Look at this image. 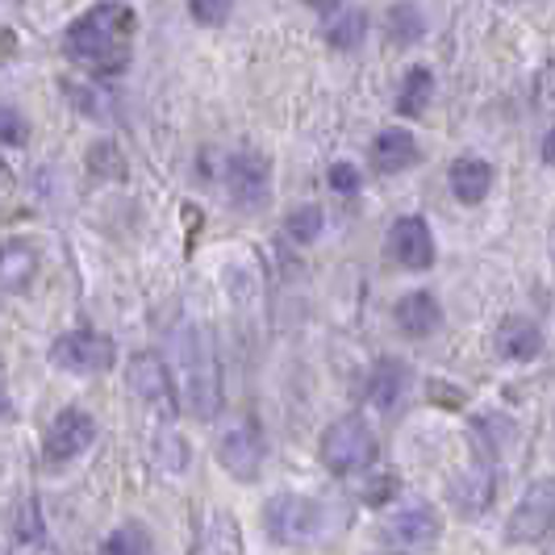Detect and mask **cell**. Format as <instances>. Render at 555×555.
<instances>
[{
	"label": "cell",
	"mask_w": 555,
	"mask_h": 555,
	"mask_svg": "<svg viewBox=\"0 0 555 555\" xmlns=\"http://www.w3.org/2000/svg\"><path fill=\"white\" fill-rule=\"evenodd\" d=\"M555 530V476L534 480L522 501L514 505L509 522H505V539L518 547V543H539Z\"/></svg>",
	"instance_id": "cell-5"
},
{
	"label": "cell",
	"mask_w": 555,
	"mask_h": 555,
	"mask_svg": "<svg viewBox=\"0 0 555 555\" xmlns=\"http://www.w3.org/2000/svg\"><path fill=\"white\" fill-rule=\"evenodd\" d=\"M334 518H351L347 505L301 498V493H276L263 505V522H268V534L276 543H301L313 534H326V530H334Z\"/></svg>",
	"instance_id": "cell-3"
},
{
	"label": "cell",
	"mask_w": 555,
	"mask_h": 555,
	"mask_svg": "<svg viewBox=\"0 0 555 555\" xmlns=\"http://www.w3.org/2000/svg\"><path fill=\"white\" fill-rule=\"evenodd\" d=\"M92 443H96V422L83 414V410H63V414H55V422L47 426L42 455H47L51 464H67V460L83 455Z\"/></svg>",
	"instance_id": "cell-8"
},
{
	"label": "cell",
	"mask_w": 555,
	"mask_h": 555,
	"mask_svg": "<svg viewBox=\"0 0 555 555\" xmlns=\"http://www.w3.org/2000/svg\"><path fill=\"white\" fill-rule=\"evenodd\" d=\"M34 272H38V250L29 247V243H22V238H9L4 243V259H0V284H4V293L9 297L26 293Z\"/></svg>",
	"instance_id": "cell-20"
},
{
	"label": "cell",
	"mask_w": 555,
	"mask_h": 555,
	"mask_svg": "<svg viewBox=\"0 0 555 555\" xmlns=\"http://www.w3.org/2000/svg\"><path fill=\"white\" fill-rule=\"evenodd\" d=\"M230 9H234V0H189V13H193L196 26H222Z\"/></svg>",
	"instance_id": "cell-32"
},
{
	"label": "cell",
	"mask_w": 555,
	"mask_h": 555,
	"mask_svg": "<svg viewBox=\"0 0 555 555\" xmlns=\"http://www.w3.org/2000/svg\"><path fill=\"white\" fill-rule=\"evenodd\" d=\"M225 189L238 209H259L272 196V159L259 151H238L225 159Z\"/></svg>",
	"instance_id": "cell-7"
},
{
	"label": "cell",
	"mask_w": 555,
	"mask_h": 555,
	"mask_svg": "<svg viewBox=\"0 0 555 555\" xmlns=\"http://www.w3.org/2000/svg\"><path fill=\"white\" fill-rule=\"evenodd\" d=\"M473 443L480 447V455L485 460H498L505 447L514 443V422L509 417H473Z\"/></svg>",
	"instance_id": "cell-23"
},
{
	"label": "cell",
	"mask_w": 555,
	"mask_h": 555,
	"mask_svg": "<svg viewBox=\"0 0 555 555\" xmlns=\"http://www.w3.org/2000/svg\"><path fill=\"white\" fill-rule=\"evenodd\" d=\"M363 29H367V17H363L360 9L338 13L331 26H326V42H331L334 51H356L363 42Z\"/></svg>",
	"instance_id": "cell-26"
},
{
	"label": "cell",
	"mask_w": 555,
	"mask_h": 555,
	"mask_svg": "<svg viewBox=\"0 0 555 555\" xmlns=\"http://www.w3.org/2000/svg\"><path fill=\"white\" fill-rule=\"evenodd\" d=\"M447 184H451V193H455L460 205H480L489 196V189H493V164L476 159V155H464V159L451 164Z\"/></svg>",
	"instance_id": "cell-15"
},
{
	"label": "cell",
	"mask_w": 555,
	"mask_h": 555,
	"mask_svg": "<svg viewBox=\"0 0 555 555\" xmlns=\"http://www.w3.org/2000/svg\"><path fill=\"white\" fill-rule=\"evenodd\" d=\"M63 92H67V101H72L83 117H92V121H109V117H117V96H113L109 88H101V83L63 80Z\"/></svg>",
	"instance_id": "cell-21"
},
{
	"label": "cell",
	"mask_w": 555,
	"mask_h": 555,
	"mask_svg": "<svg viewBox=\"0 0 555 555\" xmlns=\"http://www.w3.org/2000/svg\"><path fill=\"white\" fill-rule=\"evenodd\" d=\"M498 351L514 363H530L543 356V331L530 318H505L498 326Z\"/></svg>",
	"instance_id": "cell-16"
},
{
	"label": "cell",
	"mask_w": 555,
	"mask_h": 555,
	"mask_svg": "<svg viewBox=\"0 0 555 555\" xmlns=\"http://www.w3.org/2000/svg\"><path fill=\"white\" fill-rule=\"evenodd\" d=\"M322 209L318 205H301V209H293L288 218H284V234L297 243V247H309V243H318V234H322Z\"/></svg>",
	"instance_id": "cell-27"
},
{
	"label": "cell",
	"mask_w": 555,
	"mask_h": 555,
	"mask_svg": "<svg viewBox=\"0 0 555 555\" xmlns=\"http://www.w3.org/2000/svg\"><path fill=\"white\" fill-rule=\"evenodd\" d=\"M134 29H139V13L121 0H101L92 4L88 13H80L72 26H67V55L92 67L96 76H117L126 72L130 63V42H134Z\"/></svg>",
	"instance_id": "cell-1"
},
{
	"label": "cell",
	"mask_w": 555,
	"mask_h": 555,
	"mask_svg": "<svg viewBox=\"0 0 555 555\" xmlns=\"http://www.w3.org/2000/svg\"><path fill=\"white\" fill-rule=\"evenodd\" d=\"M171 360L184 385V401L196 417H218L222 410V367L209 331H201L193 322H180L171 331Z\"/></svg>",
	"instance_id": "cell-2"
},
{
	"label": "cell",
	"mask_w": 555,
	"mask_h": 555,
	"mask_svg": "<svg viewBox=\"0 0 555 555\" xmlns=\"http://www.w3.org/2000/svg\"><path fill=\"white\" fill-rule=\"evenodd\" d=\"M218 464L234 480H255L263 468V435L255 422H238L218 439Z\"/></svg>",
	"instance_id": "cell-9"
},
{
	"label": "cell",
	"mask_w": 555,
	"mask_h": 555,
	"mask_svg": "<svg viewBox=\"0 0 555 555\" xmlns=\"http://www.w3.org/2000/svg\"><path fill=\"white\" fill-rule=\"evenodd\" d=\"M88 167H92L96 176H109V180H126V164H121V151H117L113 142H96V146L88 151Z\"/></svg>",
	"instance_id": "cell-31"
},
{
	"label": "cell",
	"mask_w": 555,
	"mask_h": 555,
	"mask_svg": "<svg viewBox=\"0 0 555 555\" xmlns=\"http://www.w3.org/2000/svg\"><path fill=\"white\" fill-rule=\"evenodd\" d=\"M543 164H552L555 167V130L543 139Z\"/></svg>",
	"instance_id": "cell-36"
},
{
	"label": "cell",
	"mask_w": 555,
	"mask_h": 555,
	"mask_svg": "<svg viewBox=\"0 0 555 555\" xmlns=\"http://www.w3.org/2000/svg\"><path fill=\"white\" fill-rule=\"evenodd\" d=\"M51 363L76 376H96L113 367V338L96 331H67L51 343Z\"/></svg>",
	"instance_id": "cell-6"
},
{
	"label": "cell",
	"mask_w": 555,
	"mask_h": 555,
	"mask_svg": "<svg viewBox=\"0 0 555 555\" xmlns=\"http://www.w3.org/2000/svg\"><path fill=\"white\" fill-rule=\"evenodd\" d=\"M309 9H322V13H331V9H338L343 0H306Z\"/></svg>",
	"instance_id": "cell-37"
},
{
	"label": "cell",
	"mask_w": 555,
	"mask_h": 555,
	"mask_svg": "<svg viewBox=\"0 0 555 555\" xmlns=\"http://www.w3.org/2000/svg\"><path fill=\"white\" fill-rule=\"evenodd\" d=\"M126 385L139 392L146 405H155V410H167V414H176V392H171V372H167V363L155 356V351H139L130 367H126Z\"/></svg>",
	"instance_id": "cell-10"
},
{
	"label": "cell",
	"mask_w": 555,
	"mask_h": 555,
	"mask_svg": "<svg viewBox=\"0 0 555 555\" xmlns=\"http://www.w3.org/2000/svg\"><path fill=\"white\" fill-rule=\"evenodd\" d=\"M426 34V22L414 4H392L389 9V42L392 47H414Z\"/></svg>",
	"instance_id": "cell-24"
},
{
	"label": "cell",
	"mask_w": 555,
	"mask_h": 555,
	"mask_svg": "<svg viewBox=\"0 0 555 555\" xmlns=\"http://www.w3.org/2000/svg\"><path fill=\"white\" fill-rule=\"evenodd\" d=\"M26 139H29L26 117L13 109V105H4V113H0V142H4V146H22Z\"/></svg>",
	"instance_id": "cell-33"
},
{
	"label": "cell",
	"mask_w": 555,
	"mask_h": 555,
	"mask_svg": "<svg viewBox=\"0 0 555 555\" xmlns=\"http://www.w3.org/2000/svg\"><path fill=\"white\" fill-rule=\"evenodd\" d=\"M9 539H13L17 552H51V539H47V527H42V505H38V498H22L13 505Z\"/></svg>",
	"instance_id": "cell-18"
},
{
	"label": "cell",
	"mask_w": 555,
	"mask_h": 555,
	"mask_svg": "<svg viewBox=\"0 0 555 555\" xmlns=\"http://www.w3.org/2000/svg\"><path fill=\"white\" fill-rule=\"evenodd\" d=\"M493 493H498V473H493L489 464H476V468H468L464 476H455V480H451V489H447L451 505H455L464 518L485 514V509H489V501H493Z\"/></svg>",
	"instance_id": "cell-12"
},
{
	"label": "cell",
	"mask_w": 555,
	"mask_h": 555,
	"mask_svg": "<svg viewBox=\"0 0 555 555\" xmlns=\"http://www.w3.org/2000/svg\"><path fill=\"white\" fill-rule=\"evenodd\" d=\"M151 547H155V543H151V534H146L139 522H126V527H117L109 539H105V552L109 555H151Z\"/></svg>",
	"instance_id": "cell-28"
},
{
	"label": "cell",
	"mask_w": 555,
	"mask_h": 555,
	"mask_svg": "<svg viewBox=\"0 0 555 555\" xmlns=\"http://www.w3.org/2000/svg\"><path fill=\"white\" fill-rule=\"evenodd\" d=\"M151 447H155V464H159V468H167V473H184V468H189V443H184L171 426H159Z\"/></svg>",
	"instance_id": "cell-25"
},
{
	"label": "cell",
	"mask_w": 555,
	"mask_h": 555,
	"mask_svg": "<svg viewBox=\"0 0 555 555\" xmlns=\"http://www.w3.org/2000/svg\"><path fill=\"white\" fill-rule=\"evenodd\" d=\"M397 493H401V476L392 473V468L372 473L367 480H363V489H360V498L367 501V505H389Z\"/></svg>",
	"instance_id": "cell-30"
},
{
	"label": "cell",
	"mask_w": 555,
	"mask_h": 555,
	"mask_svg": "<svg viewBox=\"0 0 555 555\" xmlns=\"http://www.w3.org/2000/svg\"><path fill=\"white\" fill-rule=\"evenodd\" d=\"M326 180H331V193H343V196H351V193H360V171L351 164H331V171H326Z\"/></svg>",
	"instance_id": "cell-34"
},
{
	"label": "cell",
	"mask_w": 555,
	"mask_h": 555,
	"mask_svg": "<svg viewBox=\"0 0 555 555\" xmlns=\"http://www.w3.org/2000/svg\"><path fill=\"white\" fill-rule=\"evenodd\" d=\"M376 460V435L363 426L360 417H343L334 422L322 439V464L331 473L347 476V473H360Z\"/></svg>",
	"instance_id": "cell-4"
},
{
	"label": "cell",
	"mask_w": 555,
	"mask_h": 555,
	"mask_svg": "<svg viewBox=\"0 0 555 555\" xmlns=\"http://www.w3.org/2000/svg\"><path fill=\"white\" fill-rule=\"evenodd\" d=\"M405 389H410V367L401 360H392V356L376 360L372 376H367V401H372L376 410H397Z\"/></svg>",
	"instance_id": "cell-17"
},
{
	"label": "cell",
	"mask_w": 555,
	"mask_h": 555,
	"mask_svg": "<svg viewBox=\"0 0 555 555\" xmlns=\"http://www.w3.org/2000/svg\"><path fill=\"white\" fill-rule=\"evenodd\" d=\"M372 164L376 171H385V176H397V171H405V167L417 164V142L410 130H401V126H392L385 134H376L372 142Z\"/></svg>",
	"instance_id": "cell-19"
},
{
	"label": "cell",
	"mask_w": 555,
	"mask_h": 555,
	"mask_svg": "<svg viewBox=\"0 0 555 555\" xmlns=\"http://www.w3.org/2000/svg\"><path fill=\"white\" fill-rule=\"evenodd\" d=\"M439 539V514L430 505H410L392 522H385V543L397 547H426Z\"/></svg>",
	"instance_id": "cell-14"
},
{
	"label": "cell",
	"mask_w": 555,
	"mask_h": 555,
	"mask_svg": "<svg viewBox=\"0 0 555 555\" xmlns=\"http://www.w3.org/2000/svg\"><path fill=\"white\" fill-rule=\"evenodd\" d=\"M389 255L410 268V272H426L435 263V238H430V225L422 218H397L389 230Z\"/></svg>",
	"instance_id": "cell-11"
},
{
	"label": "cell",
	"mask_w": 555,
	"mask_h": 555,
	"mask_svg": "<svg viewBox=\"0 0 555 555\" xmlns=\"http://www.w3.org/2000/svg\"><path fill=\"white\" fill-rule=\"evenodd\" d=\"M243 539H238V522L230 514H214L209 522V534L201 539V552H238Z\"/></svg>",
	"instance_id": "cell-29"
},
{
	"label": "cell",
	"mask_w": 555,
	"mask_h": 555,
	"mask_svg": "<svg viewBox=\"0 0 555 555\" xmlns=\"http://www.w3.org/2000/svg\"><path fill=\"white\" fill-rule=\"evenodd\" d=\"M392 318H397V326L410 334V338H426V334H435L443 326V306H439L435 293L414 288V293H405V297L397 301Z\"/></svg>",
	"instance_id": "cell-13"
},
{
	"label": "cell",
	"mask_w": 555,
	"mask_h": 555,
	"mask_svg": "<svg viewBox=\"0 0 555 555\" xmlns=\"http://www.w3.org/2000/svg\"><path fill=\"white\" fill-rule=\"evenodd\" d=\"M451 385H443V380H430V401H443V405H464V397H451Z\"/></svg>",
	"instance_id": "cell-35"
},
{
	"label": "cell",
	"mask_w": 555,
	"mask_h": 555,
	"mask_svg": "<svg viewBox=\"0 0 555 555\" xmlns=\"http://www.w3.org/2000/svg\"><path fill=\"white\" fill-rule=\"evenodd\" d=\"M430 96H435V76L426 67H410L405 80H401V92H397V113L401 117H422L430 109Z\"/></svg>",
	"instance_id": "cell-22"
}]
</instances>
